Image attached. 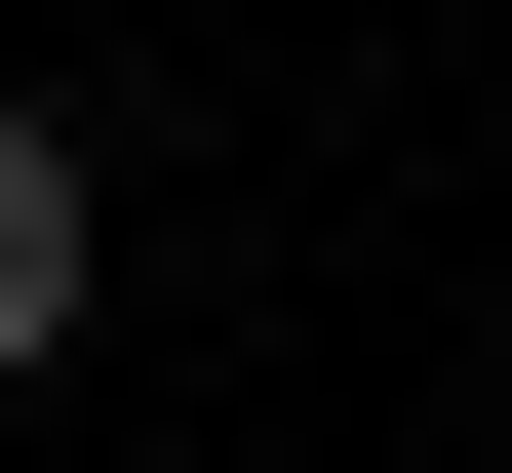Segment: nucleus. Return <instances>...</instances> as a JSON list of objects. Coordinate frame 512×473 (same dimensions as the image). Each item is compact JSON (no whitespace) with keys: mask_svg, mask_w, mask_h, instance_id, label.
Here are the masks:
<instances>
[{"mask_svg":"<svg viewBox=\"0 0 512 473\" xmlns=\"http://www.w3.org/2000/svg\"><path fill=\"white\" fill-rule=\"evenodd\" d=\"M40 355H79V119L0 79V395H40Z\"/></svg>","mask_w":512,"mask_h":473,"instance_id":"f257e3e1","label":"nucleus"}]
</instances>
